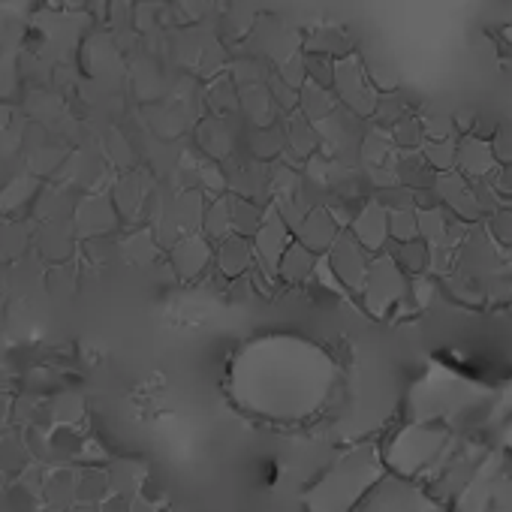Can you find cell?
Wrapping results in <instances>:
<instances>
[{
  "mask_svg": "<svg viewBox=\"0 0 512 512\" xmlns=\"http://www.w3.org/2000/svg\"><path fill=\"white\" fill-rule=\"evenodd\" d=\"M115 223V208L106 196H88L76 208V229L82 235H97L106 232Z\"/></svg>",
  "mask_w": 512,
  "mask_h": 512,
  "instance_id": "6da1fadb",
  "label": "cell"
},
{
  "mask_svg": "<svg viewBox=\"0 0 512 512\" xmlns=\"http://www.w3.org/2000/svg\"><path fill=\"white\" fill-rule=\"evenodd\" d=\"M31 244V226L19 217H0V263H16Z\"/></svg>",
  "mask_w": 512,
  "mask_h": 512,
  "instance_id": "7a4b0ae2",
  "label": "cell"
},
{
  "mask_svg": "<svg viewBox=\"0 0 512 512\" xmlns=\"http://www.w3.org/2000/svg\"><path fill=\"white\" fill-rule=\"evenodd\" d=\"M37 196V181L31 175H13V181L0 190V217H16Z\"/></svg>",
  "mask_w": 512,
  "mask_h": 512,
  "instance_id": "3957f363",
  "label": "cell"
},
{
  "mask_svg": "<svg viewBox=\"0 0 512 512\" xmlns=\"http://www.w3.org/2000/svg\"><path fill=\"white\" fill-rule=\"evenodd\" d=\"M25 127L10 103H0V157H13L22 148Z\"/></svg>",
  "mask_w": 512,
  "mask_h": 512,
  "instance_id": "277c9868",
  "label": "cell"
},
{
  "mask_svg": "<svg viewBox=\"0 0 512 512\" xmlns=\"http://www.w3.org/2000/svg\"><path fill=\"white\" fill-rule=\"evenodd\" d=\"M61 241H73L70 235H64V229H58L52 220L43 223V229L37 232V250L46 256V260H55V263H64L67 256L73 253L70 247H61Z\"/></svg>",
  "mask_w": 512,
  "mask_h": 512,
  "instance_id": "5b68a950",
  "label": "cell"
},
{
  "mask_svg": "<svg viewBox=\"0 0 512 512\" xmlns=\"http://www.w3.org/2000/svg\"><path fill=\"white\" fill-rule=\"evenodd\" d=\"M16 91H19L16 64H13V58L0 55V103H13Z\"/></svg>",
  "mask_w": 512,
  "mask_h": 512,
  "instance_id": "8992f818",
  "label": "cell"
}]
</instances>
